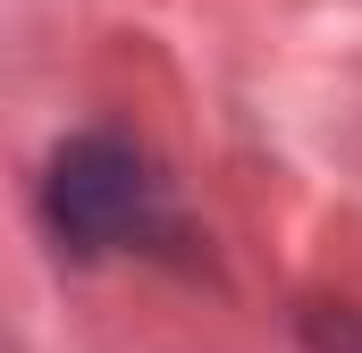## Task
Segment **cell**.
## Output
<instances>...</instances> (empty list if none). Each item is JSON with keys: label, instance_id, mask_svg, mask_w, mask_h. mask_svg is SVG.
I'll list each match as a JSON object with an SVG mask.
<instances>
[{"label": "cell", "instance_id": "6da1fadb", "mask_svg": "<svg viewBox=\"0 0 362 353\" xmlns=\"http://www.w3.org/2000/svg\"><path fill=\"white\" fill-rule=\"evenodd\" d=\"M51 210H59V236L110 244V236H127L135 210H144V169H135L118 143H76V152H59Z\"/></svg>", "mask_w": 362, "mask_h": 353}]
</instances>
